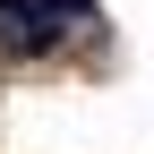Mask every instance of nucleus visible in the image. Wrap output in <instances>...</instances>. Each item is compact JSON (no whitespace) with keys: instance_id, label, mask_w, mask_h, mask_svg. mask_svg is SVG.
Returning <instances> with one entry per match:
<instances>
[{"instance_id":"obj_1","label":"nucleus","mask_w":154,"mask_h":154,"mask_svg":"<svg viewBox=\"0 0 154 154\" xmlns=\"http://www.w3.org/2000/svg\"><path fill=\"white\" fill-rule=\"evenodd\" d=\"M9 51H51L60 43V9H43V0H26V9H9V34H0Z\"/></svg>"},{"instance_id":"obj_2","label":"nucleus","mask_w":154,"mask_h":154,"mask_svg":"<svg viewBox=\"0 0 154 154\" xmlns=\"http://www.w3.org/2000/svg\"><path fill=\"white\" fill-rule=\"evenodd\" d=\"M43 9H60V17H94V0H43Z\"/></svg>"},{"instance_id":"obj_3","label":"nucleus","mask_w":154,"mask_h":154,"mask_svg":"<svg viewBox=\"0 0 154 154\" xmlns=\"http://www.w3.org/2000/svg\"><path fill=\"white\" fill-rule=\"evenodd\" d=\"M0 9H26V0H0Z\"/></svg>"}]
</instances>
